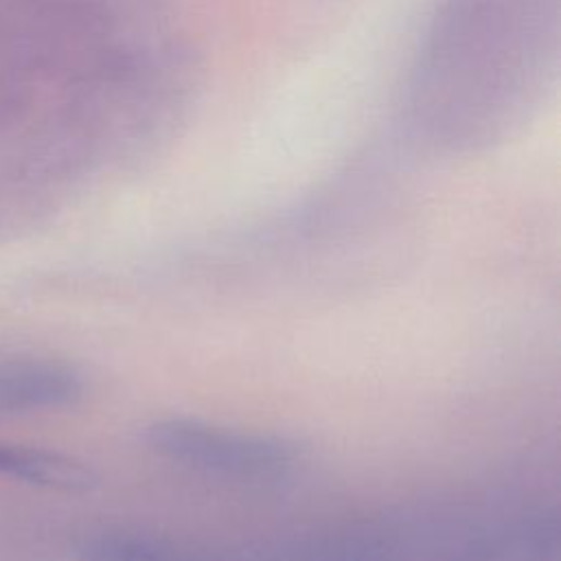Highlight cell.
<instances>
[{"label":"cell","mask_w":561,"mask_h":561,"mask_svg":"<svg viewBox=\"0 0 561 561\" xmlns=\"http://www.w3.org/2000/svg\"><path fill=\"white\" fill-rule=\"evenodd\" d=\"M559 0H445L416 66L414 125L434 145L502 138L557 61Z\"/></svg>","instance_id":"1"},{"label":"cell","mask_w":561,"mask_h":561,"mask_svg":"<svg viewBox=\"0 0 561 561\" xmlns=\"http://www.w3.org/2000/svg\"><path fill=\"white\" fill-rule=\"evenodd\" d=\"M147 445L180 465L224 476H272L298 456V445L276 434L221 427L191 416H164L145 427Z\"/></svg>","instance_id":"2"},{"label":"cell","mask_w":561,"mask_h":561,"mask_svg":"<svg viewBox=\"0 0 561 561\" xmlns=\"http://www.w3.org/2000/svg\"><path fill=\"white\" fill-rule=\"evenodd\" d=\"M85 381L70 364L48 357L0 359V414H24L75 405Z\"/></svg>","instance_id":"3"},{"label":"cell","mask_w":561,"mask_h":561,"mask_svg":"<svg viewBox=\"0 0 561 561\" xmlns=\"http://www.w3.org/2000/svg\"><path fill=\"white\" fill-rule=\"evenodd\" d=\"M559 517L554 511H539L478 539L456 561H559Z\"/></svg>","instance_id":"4"},{"label":"cell","mask_w":561,"mask_h":561,"mask_svg":"<svg viewBox=\"0 0 561 561\" xmlns=\"http://www.w3.org/2000/svg\"><path fill=\"white\" fill-rule=\"evenodd\" d=\"M0 476L59 493H90L101 484L99 473L75 456L20 445H0Z\"/></svg>","instance_id":"5"},{"label":"cell","mask_w":561,"mask_h":561,"mask_svg":"<svg viewBox=\"0 0 561 561\" xmlns=\"http://www.w3.org/2000/svg\"><path fill=\"white\" fill-rule=\"evenodd\" d=\"M81 561H182V554L167 541L127 530L96 528L77 541Z\"/></svg>","instance_id":"6"}]
</instances>
